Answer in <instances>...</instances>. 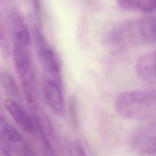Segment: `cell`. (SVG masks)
<instances>
[{
  "label": "cell",
  "mask_w": 156,
  "mask_h": 156,
  "mask_svg": "<svg viewBox=\"0 0 156 156\" xmlns=\"http://www.w3.org/2000/svg\"><path fill=\"white\" fill-rule=\"evenodd\" d=\"M115 109L118 115L124 119L150 121L155 116V92L154 90L122 92L115 99Z\"/></svg>",
  "instance_id": "cell-1"
},
{
  "label": "cell",
  "mask_w": 156,
  "mask_h": 156,
  "mask_svg": "<svg viewBox=\"0 0 156 156\" xmlns=\"http://www.w3.org/2000/svg\"><path fill=\"white\" fill-rule=\"evenodd\" d=\"M35 51L39 60L44 78L51 79L63 86L62 69L60 61L55 51L49 46L39 27H35L32 31Z\"/></svg>",
  "instance_id": "cell-2"
},
{
  "label": "cell",
  "mask_w": 156,
  "mask_h": 156,
  "mask_svg": "<svg viewBox=\"0 0 156 156\" xmlns=\"http://www.w3.org/2000/svg\"><path fill=\"white\" fill-rule=\"evenodd\" d=\"M12 54L14 66L21 85L36 90V74L29 46H13Z\"/></svg>",
  "instance_id": "cell-3"
},
{
  "label": "cell",
  "mask_w": 156,
  "mask_h": 156,
  "mask_svg": "<svg viewBox=\"0 0 156 156\" xmlns=\"http://www.w3.org/2000/svg\"><path fill=\"white\" fill-rule=\"evenodd\" d=\"M130 145L139 156L155 155V125L148 124L137 129L132 134Z\"/></svg>",
  "instance_id": "cell-4"
},
{
  "label": "cell",
  "mask_w": 156,
  "mask_h": 156,
  "mask_svg": "<svg viewBox=\"0 0 156 156\" xmlns=\"http://www.w3.org/2000/svg\"><path fill=\"white\" fill-rule=\"evenodd\" d=\"M8 23L9 35L13 46H29L31 38L22 14L16 10L10 12Z\"/></svg>",
  "instance_id": "cell-5"
},
{
  "label": "cell",
  "mask_w": 156,
  "mask_h": 156,
  "mask_svg": "<svg viewBox=\"0 0 156 156\" xmlns=\"http://www.w3.org/2000/svg\"><path fill=\"white\" fill-rule=\"evenodd\" d=\"M43 92L45 101L51 110L59 117L63 116L65 107L63 99V86L51 79L44 78Z\"/></svg>",
  "instance_id": "cell-6"
},
{
  "label": "cell",
  "mask_w": 156,
  "mask_h": 156,
  "mask_svg": "<svg viewBox=\"0 0 156 156\" xmlns=\"http://www.w3.org/2000/svg\"><path fill=\"white\" fill-rule=\"evenodd\" d=\"M4 105L15 122L24 132L32 133L35 130L34 121L24 108L16 101L12 98L4 100Z\"/></svg>",
  "instance_id": "cell-7"
},
{
  "label": "cell",
  "mask_w": 156,
  "mask_h": 156,
  "mask_svg": "<svg viewBox=\"0 0 156 156\" xmlns=\"http://www.w3.org/2000/svg\"><path fill=\"white\" fill-rule=\"evenodd\" d=\"M138 77L147 83L155 81V52H149L141 55L136 61L135 66Z\"/></svg>",
  "instance_id": "cell-8"
},
{
  "label": "cell",
  "mask_w": 156,
  "mask_h": 156,
  "mask_svg": "<svg viewBox=\"0 0 156 156\" xmlns=\"http://www.w3.org/2000/svg\"><path fill=\"white\" fill-rule=\"evenodd\" d=\"M140 40L148 44L155 43V18L154 16L147 15L137 24Z\"/></svg>",
  "instance_id": "cell-9"
},
{
  "label": "cell",
  "mask_w": 156,
  "mask_h": 156,
  "mask_svg": "<svg viewBox=\"0 0 156 156\" xmlns=\"http://www.w3.org/2000/svg\"><path fill=\"white\" fill-rule=\"evenodd\" d=\"M23 139L20 132L0 115V140L15 144Z\"/></svg>",
  "instance_id": "cell-10"
},
{
  "label": "cell",
  "mask_w": 156,
  "mask_h": 156,
  "mask_svg": "<svg viewBox=\"0 0 156 156\" xmlns=\"http://www.w3.org/2000/svg\"><path fill=\"white\" fill-rule=\"evenodd\" d=\"M119 5L124 9L151 12L155 7V0H117Z\"/></svg>",
  "instance_id": "cell-11"
},
{
  "label": "cell",
  "mask_w": 156,
  "mask_h": 156,
  "mask_svg": "<svg viewBox=\"0 0 156 156\" xmlns=\"http://www.w3.org/2000/svg\"><path fill=\"white\" fill-rule=\"evenodd\" d=\"M0 83L7 94L15 99L20 98V93L18 85L13 77L7 72L0 75Z\"/></svg>",
  "instance_id": "cell-12"
},
{
  "label": "cell",
  "mask_w": 156,
  "mask_h": 156,
  "mask_svg": "<svg viewBox=\"0 0 156 156\" xmlns=\"http://www.w3.org/2000/svg\"><path fill=\"white\" fill-rule=\"evenodd\" d=\"M4 17L0 11V52L4 57L10 56L12 50L7 28Z\"/></svg>",
  "instance_id": "cell-13"
},
{
  "label": "cell",
  "mask_w": 156,
  "mask_h": 156,
  "mask_svg": "<svg viewBox=\"0 0 156 156\" xmlns=\"http://www.w3.org/2000/svg\"><path fill=\"white\" fill-rule=\"evenodd\" d=\"M68 113L73 127L75 129L79 128V118L77 111V99L75 94L71 95L69 99Z\"/></svg>",
  "instance_id": "cell-14"
},
{
  "label": "cell",
  "mask_w": 156,
  "mask_h": 156,
  "mask_svg": "<svg viewBox=\"0 0 156 156\" xmlns=\"http://www.w3.org/2000/svg\"><path fill=\"white\" fill-rule=\"evenodd\" d=\"M15 144L16 156H38L32 146L27 141L23 139Z\"/></svg>",
  "instance_id": "cell-15"
},
{
  "label": "cell",
  "mask_w": 156,
  "mask_h": 156,
  "mask_svg": "<svg viewBox=\"0 0 156 156\" xmlns=\"http://www.w3.org/2000/svg\"><path fill=\"white\" fill-rule=\"evenodd\" d=\"M43 141V150L44 156H60L54 149L52 143L49 141Z\"/></svg>",
  "instance_id": "cell-16"
},
{
  "label": "cell",
  "mask_w": 156,
  "mask_h": 156,
  "mask_svg": "<svg viewBox=\"0 0 156 156\" xmlns=\"http://www.w3.org/2000/svg\"><path fill=\"white\" fill-rule=\"evenodd\" d=\"M75 149L77 156H88L85 149L83 145L80 140H76L75 142Z\"/></svg>",
  "instance_id": "cell-17"
},
{
  "label": "cell",
  "mask_w": 156,
  "mask_h": 156,
  "mask_svg": "<svg viewBox=\"0 0 156 156\" xmlns=\"http://www.w3.org/2000/svg\"><path fill=\"white\" fill-rule=\"evenodd\" d=\"M5 143L0 140V156H13L10 149Z\"/></svg>",
  "instance_id": "cell-18"
},
{
  "label": "cell",
  "mask_w": 156,
  "mask_h": 156,
  "mask_svg": "<svg viewBox=\"0 0 156 156\" xmlns=\"http://www.w3.org/2000/svg\"><path fill=\"white\" fill-rule=\"evenodd\" d=\"M32 5L33 7V9L35 10V11L37 13L40 12V0H30Z\"/></svg>",
  "instance_id": "cell-19"
}]
</instances>
